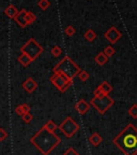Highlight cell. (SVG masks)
I'll use <instances>...</instances> for the list:
<instances>
[{
  "label": "cell",
  "instance_id": "6da1fadb",
  "mask_svg": "<svg viewBox=\"0 0 137 155\" xmlns=\"http://www.w3.org/2000/svg\"><path fill=\"white\" fill-rule=\"evenodd\" d=\"M113 142L124 155H137V128L129 124L114 138Z\"/></svg>",
  "mask_w": 137,
  "mask_h": 155
},
{
  "label": "cell",
  "instance_id": "7a4b0ae2",
  "mask_svg": "<svg viewBox=\"0 0 137 155\" xmlns=\"http://www.w3.org/2000/svg\"><path fill=\"white\" fill-rule=\"evenodd\" d=\"M30 142L43 155H49L61 142V139L53 131H49L45 127L39 129V131L30 138Z\"/></svg>",
  "mask_w": 137,
  "mask_h": 155
},
{
  "label": "cell",
  "instance_id": "3957f363",
  "mask_svg": "<svg viewBox=\"0 0 137 155\" xmlns=\"http://www.w3.org/2000/svg\"><path fill=\"white\" fill-rule=\"evenodd\" d=\"M80 71L82 70H80L79 66L75 64L69 56H65L62 61L60 63H58L57 66L54 68V73H63V74L67 75L71 79H74L76 75L79 74Z\"/></svg>",
  "mask_w": 137,
  "mask_h": 155
},
{
  "label": "cell",
  "instance_id": "277c9868",
  "mask_svg": "<svg viewBox=\"0 0 137 155\" xmlns=\"http://www.w3.org/2000/svg\"><path fill=\"white\" fill-rule=\"evenodd\" d=\"M115 104V100L109 97V95H101L94 96L90 101V104L100 114H104L107 110Z\"/></svg>",
  "mask_w": 137,
  "mask_h": 155
},
{
  "label": "cell",
  "instance_id": "5b68a950",
  "mask_svg": "<svg viewBox=\"0 0 137 155\" xmlns=\"http://www.w3.org/2000/svg\"><path fill=\"white\" fill-rule=\"evenodd\" d=\"M43 48L36 42V40H34L33 38L29 39L28 41L20 48V52L25 53L31 58L32 61L36 59L39 56L41 55V53L43 52Z\"/></svg>",
  "mask_w": 137,
  "mask_h": 155
},
{
  "label": "cell",
  "instance_id": "8992f818",
  "mask_svg": "<svg viewBox=\"0 0 137 155\" xmlns=\"http://www.w3.org/2000/svg\"><path fill=\"white\" fill-rule=\"evenodd\" d=\"M51 82L55 85L58 91H60L61 93H64L73 84V79L63 74V73L57 72L54 73V75L51 78Z\"/></svg>",
  "mask_w": 137,
  "mask_h": 155
},
{
  "label": "cell",
  "instance_id": "52a82bcc",
  "mask_svg": "<svg viewBox=\"0 0 137 155\" xmlns=\"http://www.w3.org/2000/svg\"><path fill=\"white\" fill-rule=\"evenodd\" d=\"M79 128H80L79 125H78L71 116H67V119L59 125V129L67 136V138L73 137L77 131L79 130Z\"/></svg>",
  "mask_w": 137,
  "mask_h": 155
},
{
  "label": "cell",
  "instance_id": "ba28073f",
  "mask_svg": "<svg viewBox=\"0 0 137 155\" xmlns=\"http://www.w3.org/2000/svg\"><path fill=\"white\" fill-rule=\"evenodd\" d=\"M105 38L108 40L111 43H116V42L118 41L119 39L121 38V36H122V34H121L120 31H119L118 29L116 28L115 26H111V28L107 30V31L105 32Z\"/></svg>",
  "mask_w": 137,
  "mask_h": 155
},
{
  "label": "cell",
  "instance_id": "9c48e42d",
  "mask_svg": "<svg viewBox=\"0 0 137 155\" xmlns=\"http://www.w3.org/2000/svg\"><path fill=\"white\" fill-rule=\"evenodd\" d=\"M111 91H113V86H111V84H109L108 82H106V81H104L103 83H101V84L98 86V88H96L95 91L93 92V95L94 96H101V95H109L111 93Z\"/></svg>",
  "mask_w": 137,
  "mask_h": 155
},
{
  "label": "cell",
  "instance_id": "30bf717a",
  "mask_svg": "<svg viewBox=\"0 0 137 155\" xmlns=\"http://www.w3.org/2000/svg\"><path fill=\"white\" fill-rule=\"evenodd\" d=\"M14 19H15V22H16L20 27H23V28L28 26L29 25L28 24V11H26L25 9L20 10Z\"/></svg>",
  "mask_w": 137,
  "mask_h": 155
},
{
  "label": "cell",
  "instance_id": "8fae6325",
  "mask_svg": "<svg viewBox=\"0 0 137 155\" xmlns=\"http://www.w3.org/2000/svg\"><path fill=\"white\" fill-rule=\"evenodd\" d=\"M75 109H76V111L78 112L80 115H84V114H86L87 112L89 111L90 104H88L85 99H80L75 104Z\"/></svg>",
  "mask_w": 137,
  "mask_h": 155
},
{
  "label": "cell",
  "instance_id": "7c38bea8",
  "mask_svg": "<svg viewBox=\"0 0 137 155\" xmlns=\"http://www.w3.org/2000/svg\"><path fill=\"white\" fill-rule=\"evenodd\" d=\"M38 87V83L32 79V78H28L24 83H23V88L28 93H33Z\"/></svg>",
  "mask_w": 137,
  "mask_h": 155
},
{
  "label": "cell",
  "instance_id": "4fadbf2b",
  "mask_svg": "<svg viewBox=\"0 0 137 155\" xmlns=\"http://www.w3.org/2000/svg\"><path fill=\"white\" fill-rule=\"evenodd\" d=\"M5 14L7 15L10 18H15L16 15L18 14V11H17V8L13 5H10L9 7H7L5 9Z\"/></svg>",
  "mask_w": 137,
  "mask_h": 155
},
{
  "label": "cell",
  "instance_id": "5bb4252c",
  "mask_svg": "<svg viewBox=\"0 0 137 155\" xmlns=\"http://www.w3.org/2000/svg\"><path fill=\"white\" fill-rule=\"evenodd\" d=\"M29 112H30V106L27 104H20V106H18L16 109H15V113H16L17 115L22 116V117L25 115V114L29 113Z\"/></svg>",
  "mask_w": 137,
  "mask_h": 155
},
{
  "label": "cell",
  "instance_id": "9a60e30c",
  "mask_svg": "<svg viewBox=\"0 0 137 155\" xmlns=\"http://www.w3.org/2000/svg\"><path fill=\"white\" fill-rule=\"evenodd\" d=\"M102 141H103V138H102L101 135H100L99 133L92 134V135L89 137V142L91 143L93 147H98V145H100Z\"/></svg>",
  "mask_w": 137,
  "mask_h": 155
},
{
  "label": "cell",
  "instance_id": "2e32d148",
  "mask_svg": "<svg viewBox=\"0 0 137 155\" xmlns=\"http://www.w3.org/2000/svg\"><path fill=\"white\" fill-rule=\"evenodd\" d=\"M94 61H96V64H98V65L104 66L106 63H107V61H108V57H107V56L104 54V52H100V53L95 56Z\"/></svg>",
  "mask_w": 137,
  "mask_h": 155
},
{
  "label": "cell",
  "instance_id": "e0dca14e",
  "mask_svg": "<svg viewBox=\"0 0 137 155\" xmlns=\"http://www.w3.org/2000/svg\"><path fill=\"white\" fill-rule=\"evenodd\" d=\"M18 61L20 64H22L23 66H24V67H27V66H29L30 65V64L32 63V59L30 57H29L28 55H27V54H25V53H22V55L19 56L18 57Z\"/></svg>",
  "mask_w": 137,
  "mask_h": 155
},
{
  "label": "cell",
  "instance_id": "ac0fdd59",
  "mask_svg": "<svg viewBox=\"0 0 137 155\" xmlns=\"http://www.w3.org/2000/svg\"><path fill=\"white\" fill-rule=\"evenodd\" d=\"M95 38H96V34L92 29H88V30L85 32V39L88 40V41H93Z\"/></svg>",
  "mask_w": 137,
  "mask_h": 155
},
{
  "label": "cell",
  "instance_id": "d6986e66",
  "mask_svg": "<svg viewBox=\"0 0 137 155\" xmlns=\"http://www.w3.org/2000/svg\"><path fill=\"white\" fill-rule=\"evenodd\" d=\"M44 127H45L46 129H48L49 131H53V133H55V130L58 128V126L56 125V123L54 121H48L47 123L44 125Z\"/></svg>",
  "mask_w": 137,
  "mask_h": 155
},
{
  "label": "cell",
  "instance_id": "ffe728a7",
  "mask_svg": "<svg viewBox=\"0 0 137 155\" xmlns=\"http://www.w3.org/2000/svg\"><path fill=\"white\" fill-rule=\"evenodd\" d=\"M129 114L132 116L133 119H137V104H134L130 109H129Z\"/></svg>",
  "mask_w": 137,
  "mask_h": 155
},
{
  "label": "cell",
  "instance_id": "44dd1931",
  "mask_svg": "<svg viewBox=\"0 0 137 155\" xmlns=\"http://www.w3.org/2000/svg\"><path fill=\"white\" fill-rule=\"evenodd\" d=\"M51 55H54L55 57H58V56H60V54L62 53V48H61L60 46L55 45L53 48H51Z\"/></svg>",
  "mask_w": 137,
  "mask_h": 155
},
{
  "label": "cell",
  "instance_id": "7402d4cb",
  "mask_svg": "<svg viewBox=\"0 0 137 155\" xmlns=\"http://www.w3.org/2000/svg\"><path fill=\"white\" fill-rule=\"evenodd\" d=\"M115 48H113V46H106L105 48V50H104V54H105L106 56H107V57H111V56L114 55V54H115Z\"/></svg>",
  "mask_w": 137,
  "mask_h": 155
},
{
  "label": "cell",
  "instance_id": "603a6c76",
  "mask_svg": "<svg viewBox=\"0 0 137 155\" xmlns=\"http://www.w3.org/2000/svg\"><path fill=\"white\" fill-rule=\"evenodd\" d=\"M49 1L48 0H39V2H38V5L40 8H41L42 10H46L48 7H49Z\"/></svg>",
  "mask_w": 137,
  "mask_h": 155
},
{
  "label": "cell",
  "instance_id": "cb8c5ba5",
  "mask_svg": "<svg viewBox=\"0 0 137 155\" xmlns=\"http://www.w3.org/2000/svg\"><path fill=\"white\" fill-rule=\"evenodd\" d=\"M78 78H79L83 82H85V81H87L89 79V73L87 72L86 70H82L79 72V74H78Z\"/></svg>",
  "mask_w": 137,
  "mask_h": 155
},
{
  "label": "cell",
  "instance_id": "d4e9b609",
  "mask_svg": "<svg viewBox=\"0 0 137 155\" xmlns=\"http://www.w3.org/2000/svg\"><path fill=\"white\" fill-rule=\"evenodd\" d=\"M22 119H23V121H24L26 124H29V123H31L32 119H33V116H32V114L30 113V112H29V113L25 114V115L23 116Z\"/></svg>",
  "mask_w": 137,
  "mask_h": 155
},
{
  "label": "cell",
  "instance_id": "484cf974",
  "mask_svg": "<svg viewBox=\"0 0 137 155\" xmlns=\"http://www.w3.org/2000/svg\"><path fill=\"white\" fill-rule=\"evenodd\" d=\"M64 32H65V35H67V36L72 37L73 35L75 34V29H74V27H73V26H67V28L64 29Z\"/></svg>",
  "mask_w": 137,
  "mask_h": 155
},
{
  "label": "cell",
  "instance_id": "4316f807",
  "mask_svg": "<svg viewBox=\"0 0 137 155\" xmlns=\"http://www.w3.org/2000/svg\"><path fill=\"white\" fill-rule=\"evenodd\" d=\"M7 137H8V133L5 130V128H0V141L3 142L7 139Z\"/></svg>",
  "mask_w": 137,
  "mask_h": 155
},
{
  "label": "cell",
  "instance_id": "83f0119b",
  "mask_svg": "<svg viewBox=\"0 0 137 155\" xmlns=\"http://www.w3.org/2000/svg\"><path fill=\"white\" fill-rule=\"evenodd\" d=\"M36 15H34L32 12H29V11H28V24L29 25L32 24V23L36 21Z\"/></svg>",
  "mask_w": 137,
  "mask_h": 155
},
{
  "label": "cell",
  "instance_id": "f1b7e54d",
  "mask_svg": "<svg viewBox=\"0 0 137 155\" xmlns=\"http://www.w3.org/2000/svg\"><path fill=\"white\" fill-rule=\"evenodd\" d=\"M63 155H79V154H78L73 148H69L64 153H63Z\"/></svg>",
  "mask_w": 137,
  "mask_h": 155
}]
</instances>
